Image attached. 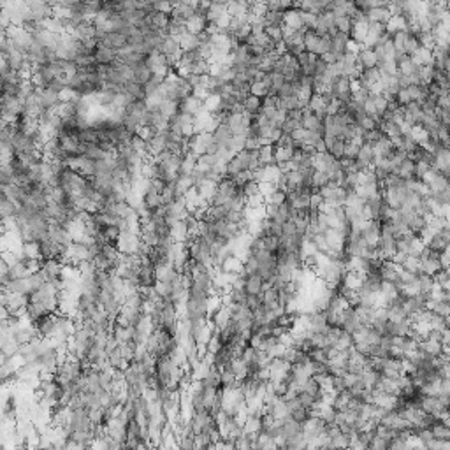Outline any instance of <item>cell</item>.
<instances>
[{
    "mask_svg": "<svg viewBox=\"0 0 450 450\" xmlns=\"http://www.w3.org/2000/svg\"><path fill=\"white\" fill-rule=\"evenodd\" d=\"M225 9H227V14L231 18H236V16L247 14L248 2H225Z\"/></svg>",
    "mask_w": 450,
    "mask_h": 450,
    "instance_id": "obj_29",
    "label": "cell"
},
{
    "mask_svg": "<svg viewBox=\"0 0 450 450\" xmlns=\"http://www.w3.org/2000/svg\"><path fill=\"white\" fill-rule=\"evenodd\" d=\"M260 239H262V245H264L265 252H269V254H276L278 248H280V238L271 236V234H264V236H260Z\"/></svg>",
    "mask_w": 450,
    "mask_h": 450,
    "instance_id": "obj_33",
    "label": "cell"
},
{
    "mask_svg": "<svg viewBox=\"0 0 450 450\" xmlns=\"http://www.w3.org/2000/svg\"><path fill=\"white\" fill-rule=\"evenodd\" d=\"M352 346H354V339H352V336L341 331V334H339V338L336 339V343L332 345L331 350H334V352H346V350H350Z\"/></svg>",
    "mask_w": 450,
    "mask_h": 450,
    "instance_id": "obj_28",
    "label": "cell"
},
{
    "mask_svg": "<svg viewBox=\"0 0 450 450\" xmlns=\"http://www.w3.org/2000/svg\"><path fill=\"white\" fill-rule=\"evenodd\" d=\"M429 431L433 435V440H438V442H450V427L449 422L445 420L436 419L435 424L429 427Z\"/></svg>",
    "mask_w": 450,
    "mask_h": 450,
    "instance_id": "obj_11",
    "label": "cell"
},
{
    "mask_svg": "<svg viewBox=\"0 0 450 450\" xmlns=\"http://www.w3.org/2000/svg\"><path fill=\"white\" fill-rule=\"evenodd\" d=\"M417 39H419L420 48H424V50H427V51H433V48L436 46V41H435L433 32H424V34H420Z\"/></svg>",
    "mask_w": 450,
    "mask_h": 450,
    "instance_id": "obj_38",
    "label": "cell"
},
{
    "mask_svg": "<svg viewBox=\"0 0 450 450\" xmlns=\"http://www.w3.org/2000/svg\"><path fill=\"white\" fill-rule=\"evenodd\" d=\"M312 183H313V192H319L322 187L327 185L325 173H319V171H315V173H313V178H312Z\"/></svg>",
    "mask_w": 450,
    "mask_h": 450,
    "instance_id": "obj_44",
    "label": "cell"
},
{
    "mask_svg": "<svg viewBox=\"0 0 450 450\" xmlns=\"http://www.w3.org/2000/svg\"><path fill=\"white\" fill-rule=\"evenodd\" d=\"M243 113H248V115L255 116L260 113L262 109V99H257V97L254 95H248L247 99L243 100Z\"/></svg>",
    "mask_w": 450,
    "mask_h": 450,
    "instance_id": "obj_24",
    "label": "cell"
},
{
    "mask_svg": "<svg viewBox=\"0 0 450 450\" xmlns=\"http://www.w3.org/2000/svg\"><path fill=\"white\" fill-rule=\"evenodd\" d=\"M440 264H442V269H449V264H450V254H449V248L443 250L440 254Z\"/></svg>",
    "mask_w": 450,
    "mask_h": 450,
    "instance_id": "obj_56",
    "label": "cell"
},
{
    "mask_svg": "<svg viewBox=\"0 0 450 450\" xmlns=\"http://www.w3.org/2000/svg\"><path fill=\"white\" fill-rule=\"evenodd\" d=\"M200 109H202V100L197 99V97H193V95L187 97V99L178 102V113H183V115L195 116Z\"/></svg>",
    "mask_w": 450,
    "mask_h": 450,
    "instance_id": "obj_8",
    "label": "cell"
},
{
    "mask_svg": "<svg viewBox=\"0 0 450 450\" xmlns=\"http://www.w3.org/2000/svg\"><path fill=\"white\" fill-rule=\"evenodd\" d=\"M368 27H370V21L366 19V14L361 16V18L354 19V25H352V30H350V39L354 43L362 44L364 43L366 35H368Z\"/></svg>",
    "mask_w": 450,
    "mask_h": 450,
    "instance_id": "obj_7",
    "label": "cell"
},
{
    "mask_svg": "<svg viewBox=\"0 0 450 450\" xmlns=\"http://www.w3.org/2000/svg\"><path fill=\"white\" fill-rule=\"evenodd\" d=\"M18 215V206L14 202L5 197V199L0 200V220L2 222H9V220H14Z\"/></svg>",
    "mask_w": 450,
    "mask_h": 450,
    "instance_id": "obj_17",
    "label": "cell"
},
{
    "mask_svg": "<svg viewBox=\"0 0 450 450\" xmlns=\"http://www.w3.org/2000/svg\"><path fill=\"white\" fill-rule=\"evenodd\" d=\"M167 132H169V130H167ZM167 132H157V134H155L153 137H151L150 141L146 142L148 155H150V158L160 155L162 151H166V146H167Z\"/></svg>",
    "mask_w": 450,
    "mask_h": 450,
    "instance_id": "obj_5",
    "label": "cell"
},
{
    "mask_svg": "<svg viewBox=\"0 0 450 450\" xmlns=\"http://www.w3.org/2000/svg\"><path fill=\"white\" fill-rule=\"evenodd\" d=\"M322 236H323V241H325L329 250H334V252L343 250V247H345V239H346V236L343 234V231H339V229H327Z\"/></svg>",
    "mask_w": 450,
    "mask_h": 450,
    "instance_id": "obj_3",
    "label": "cell"
},
{
    "mask_svg": "<svg viewBox=\"0 0 450 450\" xmlns=\"http://www.w3.org/2000/svg\"><path fill=\"white\" fill-rule=\"evenodd\" d=\"M151 77H153V72L148 69L146 62L139 64V65H135V67H132V81H135L137 85L144 86L148 81L151 79Z\"/></svg>",
    "mask_w": 450,
    "mask_h": 450,
    "instance_id": "obj_13",
    "label": "cell"
},
{
    "mask_svg": "<svg viewBox=\"0 0 450 450\" xmlns=\"http://www.w3.org/2000/svg\"><path fill=\"white\" fill-rule=\"evenodd\" d=\"M171 238L174 243H185L190 238L189 227L185 225L183 220H178V222L171 223Z\"/></svg>",
    "mask_w": 450,
    "mask_h": 450,
    "instance_id": "obj_15",
    "label": "cell"
},
{
    "mask_svg": "<svg viewBox=\"0 0 450 450\" xmlns=\"http://www.w3.org/2000/svg\"><path fill=\"white\" fill-rule=\"evenodd\" d=\"M258 148H260V139L247 137V141H245V150L247 151H257Z\"/></svg>",
    "mask_w": 450,
    "mask_h": 450,
    "instance_id": "obj_54",
    "label": "cell"
},
{
    "mask_svg": "<svg viewBox=\"0 0 450 450\" xmlns=\"http://www.w3.org/2000/svg\"><path fill=\"white\" fill-rule=\"evenodd\" d=\"M327 151L331 153V157L334 158V160H341L343 153H345V141H341V139L336 137L334 142L331 144V148H329Z\"/></svg>",
    "mask_w": 450,
    "mask_h": 450,
    "instance_id": "obj_37",
    "label": "cell"
},
{
    "mask_svg": "<svg viewBox=\"0 0 450 450\" xmlns=\"http://www.w3.org/2000/svg\"><path fill=\"white\" fill-rule=\"evenodd\" d=\"M245 200H247V208H250V209H262L265 204V199L260 195V193L255 197H250V199H245Z\"/></svg>",
    "mask_w": 450,
    "mask_h": 450,
    "instance_id": "obj_48",
    "label": "cell"
},
{
    "mask_svg": "<svg viewBox=\"0 0 450 450\" xmlns=\"http://www.w3.org/2000/svg\"><path fill=\"white\" fill-rule=\"evenodd\" d=\"M16 183V178L12 174V171L9 169L7 164H0V187L5 189L9 185H14Z\"/></svg>",
    "mask_w": 450,
    "mask_h": 450,
    "instance_id": "obj_31",
    "label": "cell"
},
{
    "mask_svg": "<svg viewBox=\"0 0 450 450\" xmlns=\"http://www.w3.org/2000/svg\"><path fill=\"white\" fill-rule=\"evenodd\" d=\"M283 25L292 28V30H306V28L303 27V21H301L299 9H289V11H285L283 12Z\"/></svg>",
    "mask_w": 450,
    "mask_h": 450,
    "instance_id": "obj_14",
    "label": "cell"
},
{
    "mask_svg": "<svg viewBox=\"0 0 450 450\" xmlns=\"http://www.w3.org/2000/svg\"><path fill=\"white\" fill-rule=\"evenodd\" d=\"M294 234H297V232H296V225H294L292 222L283 223V234H281V236H294Z\"/></svg>",
    "mask_w": 450,
    "mask_h": 450,
    "instance_id": "obj_57",
    "label": "cell"
},
{
    "mask_svg": "<svg viewBox=\"0 0 450 450\" xmlns=\"http://www.w3.org/2000/svg\"><path fill=\"white\" fill-rule=\"evenodd\" d=\"M211 137H213V142H215L216 146L227 148L229 142H231V139H232V132H231V129H229L225 124H220L218 127L213 130ZM227 150H229V148H227Z\"/></svg>",
    "mask_w": 450,
    "mask_h": 450,
    "instance_id": "obj_10",
    "label": "cell"
},
{
    "mask_svg": "<svg viewBox=\"0 0 450 450\" xmlns=\"http://www.w3.org/2000/svg\"><path fill=\"white\" fill-rule=\"evenodd\" d=\"M264 34L267 35V37H269L274 44L283 41V32H281V27H265Z\"/></svg>",
    "mask_w": 450,
    "mask_h": 450,
    "instance_id": "obj_42",
    "label": "cell"
},
{
    "mask_svg": "<svg viewBox=\"0 0 450 450\" xmlns=\"http://www.w3.org/2000/svg\"><path fill=\"white\" fill-rule=\"evenodd\" d=\"M436 135H438V141L442 142L443 146L449 148V127H445V125H440Z\"/></svg>",
    "mask_w": 450,
    "mask_h": 450,
    "instance_id": "obj_52",
    "label": "cell"
},
{
    "mask_svg": "<svg viewBox=\"0 0 450 450\" xmlns=\"http://www.w3.org/2000/svg\"><path fill=\"white\" fill-rule=\"evenodd\" d=\"M245 141H247V135H243V134H239V135H232V139H231V142H229V151L231 153H239V151H243L245 150Z\"/></svg>",
    "mask_w": 450,
    "mask_h": 450,
    "instance_id": "obj_36",
    "label": "cell"
},
{
    "mask_svg": "<svg viewBox=\"0 0 450 450\" xmlns=\"http://www.w3.org/2000/svg\"><path fill=\"white\" fill-rule=\"evenodd\" d=\"M241 193L245 199H250V197L258 195V183L257 181H248L247 185L241 187Z\"/></svg>",
    "mask_w": 450,
    "mask_h": 450,
    "instance_id": "obj_41",
    "label": "cell"
},
{
    "mask_svg": "<svg viewBox=\"0 0 450 450\" xmlns=\"http://www.w3.org/2000/svg\"><path fill=\"white\" fill-rule=\"evenodd\" d=\"M320 58H322V62L325 64V65H331V64H336V57L331 53V51H327V53H323Z\"/></svg>",
    "mask_w": 450,
    "mask_h": 450,
    "instance_id": "obj_58",
    "label": "cell"
},
{
    "mask_svg": "<svg viewBox=\"0 0 450 450\" xmlns=\"http://www.w3.org/2000/svg\"><path fill=\"white\" fill-rule=\"evenodd\" d=\"M433 200H435L438 206H450V189L443 190V192H438V193H433Z\"/></svg>",
    "mask_w": 450,
    "mask_h": 450,
    "instance_id": "obj_46",
    "label": "cell"
},
{
    "mask_svg": "<svg viewBox=\"0 0 450 450\" xmlns=\"http://www.w3.org/2000/svg\"><path fill=\"white\" fill-rule=\"evenodd\" d=\"M319 35L315 34L313 30H306L303 34V46L304 50L308 51V53H315V48H317V43H319Z\"/></svg>",
    "mask_w": 450,
    "mask_h": 450,
    "instance_id": "obj_32",
    "label": "cell"
},
{
    "mask_svg": "<svg viewBox=\"0 0 450 450\" xmlns=\"http://www.w3.org/2000/svg\"><path fill=\"white\" fill-rule=\"evenodd\" d=\"M322 202H323V199H322V195H320L319 192L310 193V209H312V211H319V208L322 206Z\"/></svg>",
    "mask_w": 450,
    "mask_h": 450,
    "instance_id": "obj_50",
    "label": "cell"
},
{
    "mask_svg": "<svg viewBox=\"0 0 450 450\" xmlns=\"http://www.w3.org/2000/svg\"><path fill=\"white\" fill-rule=\"evenodd\" d=\"M99 44L118 53V51H122L124 48H127V37L118 34V32H109V34H106L104 37L100 39Z\"/></svg>",
    "mask_w": 450,
    "mask_h": 450,
    "instance_id": "obj_4",
    "label": "cell"
},
{
    "mask_svg": "<svg viewBox=\"0 0 450 450\" xmlns=\"http://www.w3.org/2000/svg\"><path fill=\"white\" fill-rule=\"evenodd\" d=\"M370 97V92L368 90H364V88H359V90H355L354 93H352V100L354 102H357V104H364V100Z\"/></svg>",
    "mask_w": 450,
    "mask_h": 450,
    "instance_id": "obj_51",
    "label": "cell"
},
{
    "mask_svg": "<svg viewBox=\"0 0 450 450\" xmlns=\"http://www.w3.org/2000/svg\"><path fill=\"white\" fill-rule=\"evenodd\" d=\"M225 11H227V9H225V4H223V2H211L208 11H206V21H208V23H215L216 19H218Z\"/></svg>",
    "mask_w": 450,
    "mask_h": 450,
    "instance_id": "obj_26",
    "label": "cell"
},
{
    "mask_svg": "<svg viewBox=\"0 0 450 450\" xmlns=\"http://www.w3.org/2000/svg\"><path fill=\"white\" fill-rule=\"evenodd\" d=\"M373 102H375V108H377V113H378V115H382V113H384L385 109H387V100H385L382 95L373 97Z\"/></svg>",
    "mask_w": 450,
    "mask_h": 450,
    "instance_id": "obj_53",
    "label": "cell"
},
{
    "mask_svg": "<svg viewBox=\"0 0 450 450\" xmlns=\"http://www.w3.org/2000/svg\"><path fill=\"white\" fill-rule=\"evenodd\" d=\"M250 95L257 97V99H264V97L269 95V88H265L260 81H254L250 85Z\"/></svg>",
    "mask_w": 450,
    "mask_h": 450,
    "instance_id": "obj_39",
    "label": "cell"
},
{
    "mask_svg": "<svg viewBox=\"0 0 450 450\" xmlns=\"http://www.w3.org/2000/svg\"><path fill=\"white\" fill-rule=\"evenodd\" d=\"M435 74H436L435 65L419 67V77H420V81H422L424 85H431L433 81H435Z\"/></svg>",
    "mask_w": 450,
    "mask_h": 450,
    "instance_id": "obj_34",
    "label": "cell"
},
{
    "mask_svg": "<svg viewBox=\"0 0 450 450\" xmlns=\"http://www.w3.org/2000/svg\"><path fill=\"white\" fill-rule=\"evenodd\" d=\"M371 148H373V157H387V153L392 150L394 146H392V141L384 135L380 141L373 142V144H371Z\"/></svg>",
    "mask_w": 450,
    "mask_h": 450,
    "instance_id": "obj_25",
    "label": "cell"
},
{
    "mask_svg": "<svg viewBox=\"0 0 450 450\" xmlns=\"http://www.w3.org/2000/svg\"><path fill=\"white\" fill-rule=\"evenodd\" d=\"M93 57H95V64H97V65H100V67H109V65H113L116 60H118V55H116V51L109 50V48L100 46V44H97Z\"/></svg>",
    "mask_w": 450,
    "mask_h": 450,
    "instance_id": "obj_6",
    "label": "cell"
},
{
    "mask_svg": "<svg viewBox=\"0 0 450 450\" xmlns=\"http://www.w3.org/2000/svg\"><path fill=\"white\" fill-rule=\"evenodd\" d=\"M327 220V227L329 229H343L346 225V218H345V211L343 208H338L334 211H331L329 215H325Z\"/></svg>",
    "mask_w": 450,
    "mask_h": 450,
    "instance_id": "obj_18",
    "label": "cell"
},
{
    "mask_svg": "<svg viewBox=\"0 0 450 450\" xmlns=\"http://www.w3.org/2000/svg\"><path fill=\"white\" fill-rule=\"evenodd\" d=\"M276 190H278L276 183H271V181H260V183H258V193H260L264 199H267L269 195H273Z\"/></svg>",
    "mask_w": 450,
    "mask_h": 450,
    "instance_id": "obj_40",
    "label": "cell"
},
{
    "mask_svg": "<svg viewBox=\"0 0 450 450\" xmlns=\"http://www.w3.org/2000/svg\"><path fill=\"white\" fill-rule=\"evenodd\" d=\"M332 162H334V158L331 157L329 151H325V153H315L313 155V158H312V167H313V171L323 173L327 167L331 166Z\"/></svg>",
    "mask_w": 450,
    "mask_h": 450,
    "instance_id": "obj_19",
    "label": "cell"
},
{
    "mask_svg": "<svg viewBox=\"0 0 450 450\" xmlns=\"http://www.w3.org/2000/svg\"><path fill=\"white\" fill-rule=\"evenodd\" d=\"M209 299V297H208ZM208 299L206 297H190L185 299V317L187 322H197V320H209Z\"/></svg>",
    "mask_w": 450,
    "mask_h": 450,
    "instance_id": "obj_1",
    "label": "cell"
},
{
    "mask_svg": "<svg viewBox=\"0 0 450 450\" xmlns=\"http://www.w3.org/2000/svg\"><path fill=\"white\" fill-rule=\"evenodd\" d=\"M317 58H319L317 55L308 53V51H303L301 55H297V64H299V69L303 70L306 76H313Z\"/></svg>",
    "mask_w": 450,
    "mask_h": 450,
    "instance_id": "obj_12",
    "label": "cell"
},
{
    "mask_svg": "<svg viewBox=\"0 0 450 450\" xmlns=\"http://www.w3.org/2000/svg\"><path fill=\"white\" fill-rule=\"evenodd\" d=\"M420 48L419 44V39L413 37V35H408L406 37V43H404V55H408V57H412L413 53H415L417 50Z\"/></svg>",
    "mask_w": 450,
    "mask_h": 450,
    "instance_id": "obj_43",
    "label": "cell"
},
{
    "mask_svg": "<svg viewBox=\"0 0 450 450\" xmlns=\"http://www.w3.org/2000/svg\"><path fill=\"white\" fill-rule=\"evenodd\" d=\"M413 171H415V162L413 160H410V158H404L403 162H401L399 166H397V169L394 171V174L396 176H399L401 180H412L413 178Z\"/></svg>",
    "mask_w": 450,
    "mask_h": 450,
    "instance_id": "obj_22",
    "label": "cell"
},
{
    "mask_svg": "<svg viewBox=\"0 0 450 450\" xmlns=\"http://www.w3.org/2000/svg\"><path fill=\"white\" fill-rule=\"evenodd\" d=\"M265 202L273 204V206H281V204L287 202V193H285L283 190H276L273 195H269L267 199H265Z\"/></svg>",
    "mask_w": 450,
    "mask_h": 450,
    "instance_id": "obj_45",
    "label": "cell"
},
{
    "mask_svg": "<svg viewBox=\"0 0 450 450\" xmlns=\"http://www.w3.org/2000/svg\"><path fill=\"white\" fill-rule=\"evenodd\" d=\"M216 164H218V158H216L215 155H200V157H197L195 169L200 171L202 174H208Z\"/></svg>",
    "mask_w": 450,
    "mask_h": 450,
    "instance_id": "obj_23",
    "label": "cell"
},
{
    "mask_svg": "<svg viewBox=\"0 0 450 450\" xmlns=\"http://www.w3.org/2000/svg\"><path fill=\"white\" fill-rule=\"evenodd\" d=\"M241 276H243V290H245L247 296H260L264 292L265 283L260 276H257V274H248V276L241 274Z\"/></svg>",
    "mask_w": 450,
    "mask_h": 450,
    "instance_id": "obj_2",
    "label": "cell"
},
{
    "mask_svg": "<svg viewBox=\"0 0 450 450\" xmlns=\"http://www.w3.org/2000/svg\"><path fill=\"white\" fill-rule=\"evenodd\" d=\"M355 58H357V64L362 67V69H373V67H377V64H378V58H377V55L373 53V50H364V48H362Z\"/></svg>",
    "mask_w": 450,
    "mask_h": 450,
    "instance_id": "obj_16",
    "label": "cell"
},
{
    "mask_svg": "<svg viewBox=\"0 0 450 450\" xmlns=\"http://www.w3.org/2000/svg\"><path fill=\"white\" fill-rule=\"evenodd\" d=\"M262 18L265 21V27H281L283 25V12L281 11H265Z\"/></svg>",
    "mask_w": 450,
    "mask_h": 450,
    "instance_id": "obj_30",
    "label": "cell"
},
{
    "mask_svg": "<svg viewBox=\"0 0 450 450\" xmlns=\"http://www.w3.org/2000/svg\"><path fill=\"white\" fill-rule=\"evenodd\" d=\"M301 127L304 130H310V132H317L320 127H322V122L317 120V116L313 115L310 109H304L303 111V118H301Z\"/></svg>",
    "mask_w": 450,
    "mask_h": 450,
    "instance_id": "obj_21",
    "label": "cell"
},
{
    "mask_svg": "<svg viewBox=\"0 0 450 450\" xmlns=\"http://www.w3.org/2000/svg\"><path fill=\"white\" fill-rule=\"evenodd\" d=\"M396 58V48H394L390 37L384 43V60H394Z\"/></svg>",
    "mask_w": 450,
    "mask_h": 450,
    "instance_id": "obj_49",
    "label": "cell"
},
{
    "mask_svg": "<svg viewBox=\"0 0 450 450\" xmlns=\"http://www.w3.org/2000/svg\"><path fill=\"white\" fill-rule=\"evenodd\" d=\"M153 5V12H162V14H171L174 4L173 2H151Z\"/></svg>",
    "mask_w": 450,
    "mask_h": 450,
    "instance_id": "obj_47",
    "label": "cell"
},
{
    "mask_svg": "<svg viewBox=\"0 0 450 450\" xmlns=\"http://www.w3.org/2000/svg\"><path fill=\"white\" fill-rule=\"evenodd\" d=\"M325 69L327 65L322 62V58H317V64H315V70H313V76H323L325 74Z\"/></svg>",
    "mask_w": 450,
    "mask_h": 450,
    "instance_id": "obj_55",
    "label": "cell"
},
{
    "mask_svg": "<svg viewBox=\"0 0 450 450\" xmlns=\"http://www.w3.org/2000/svg\"><path fill=\"white\" fill-rule=\"evenodd\" d=\"M412 62L415 64L417 67H422V65H433V57H431V51L424 50V48H419L415 53L412 55Z\"/></svg>",
    "mask_w": 450,
    "mask_h": 450,
    "instance_id": "obj_27",
    "label": "cell"
},
{
    "mask_svg": "<svg viewBox=\"0 0 450 450\" xmlns=\"http://www.w3.org/2000/svg\"><path fill=\"white\" fill-rule=\"evenodd\" d=\"M258 162L262 167L274 166V144H262L258 148Z\"/></svg>",
    "mask_w": 450,
    "mask_h": 450,
    "instance_id": "obj_20",
    "label": "cell"
},
{
    "mask_svg": "<svg viewBox=\"0 0 450 450\" xmlns=\"http://www.w3.org/2000/svg\"><path fill=\"white\" fill-rule=\"evenodd\" d=\"M352 25H354V19L348 18V16H341V18H336V21H334L336 30H338L339 34H346V35H350Z\"/></svg>",
    "mask_w": 450,
    "mask_h": 450,
    "instance_id": "obj_35",
    "label": "cell"
},
{
    "mask_svg": "<svg viewBox=\"0 0 450 450\" xmlns=\"http://www.w3.org/2000/svg\"><path fill=\"white\" fill-rule=\"evenodd\" d=\"M206 16L202 14V12H193L192 16H190L189 19H185V28L189 34H193V35H199L200 32L206 30Z\"/></svg>",
    "mask_w": 450,
    "mask_h": 450,
    "instance_id": "obj_9",
    "label": "cell"
}]
</instances>
